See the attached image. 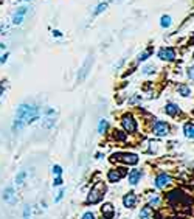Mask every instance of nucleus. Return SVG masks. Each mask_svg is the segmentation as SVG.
Listing matches in <instances>:
<instances>
[{
    "label": "nucleus",
    "instance_id": "obj_20",
    "mask_svg": "<svg viewBox=\"0 0 194 219\" xmlns=\"http://www.w3.org/2000/svg\"><path fill=\"white\" fill-rule=\"evenodd\" d=\"M107 128H109V123H107V120H100V123H98V132L100 134H104V132L107 131Z\"/></svg>",
    "mask_w": 194,
    "mask_h": 219
},
{
    "label": "nucleus",
    "instance_id": "obj_33",
    "mask_svg": "<svg viewBox=\"0 0 194 219\" xmlns=\"http://www.w3.org/2000/svg\"><path fill=\"white\" fill-rule=\"evenodd\" d=\"M3 92H5V87H3V84H0V96L3 95Z\"/></svg>",
    "mask_w": 194,
    "mask_h": 219
},
{
    "label": "nucleus",
    "instance_id": "obj_27",
    "mask_svg": "<svg viewBox=\"0 0 194 219\" xmlns=\"http://www.w3.org/2000/svg\"><path fill=\"white\" fill-rule=\"evenodd\" d=\"M106 6H107V3H100V5L96 6V9H95V13H93V14H100L101 11H104V9H106Z\"/></svg>",
    "mask_w": 194,
    "mask_h": 219
},
{
    "label": "nucleus",
    "instance_id": "obj_15",
    "mask_svg": "<svg viewBox=\"0 0 194 219\" xmlns=\"http://www.w3.org/2000/svg\"><path fill=\"white\" fill-rule=\"evenodd\" d=\"M165 112H166L169 117H176V115L180 112V107H179L177 104H174V103H168V104L165 106Z\"/></svg>",
    "mask_w": 194,
    "mask_h": 219
},
{
    "label": "nucleus",
    "instance_id": "obj_26",
    "mask_svg": "<svg viewBox=\"0 0 194 219\" xmlns=\"http://www.w3.org/2000/svg\"><path fill=\"white\" fill-rule=\"evenodd\" d=\"M64 183V180H62V177L61 176H58V177H54L53 179V186H61Z\"/></svg>",
    "mask_w": 194,
    "mask_h": 219
},
{
    "label": "nucleus",
    "instance_id": "obj_28",
    "mask_svg": "<svg viewBox=\"0 0 194 219\" xmlns=\"http://www.w3.org/2000/svg\"><path fill=\"white\" fill-rule=\"evenodd\" d=\"M81 219H95V213H92V211H85Z\"/></svg>",
    "mask_w": 194,
    "mask_h": 219
},
{
    "label": "nucleus",
    "instance_id": "obj_16",
    "mask_svg": "<svg viewBox=\"0 0 194 219\" xmlns=\"http://www.w3.org/2000/svg\"><path fill=\"white\" fill-rule=\"evenodd\" d=\"M25 13H27V8L25 6H22L14 16H13V23L14 25H20L22 23V20H23V16H25Z\"/></svg>",
    "mask_w": 194,
    "mask_h": 219
},
{
    "label": "nucleus",
    "instance_id": "obj_6",
    "mask_svg": "<svg viewBox=\"0 0 194 219\" xmlns=\"http://www.w3.org/2000/svg\"><path fill=\"white\" fill-rule=\"evenodd\" d=\"M171 176L166 174V173H160V174L155 176L154 179V186L155 188H158V190H163V188H166V186H169V183H171Z\"/></svg>",
    "mask_w": 194,
    "mask_h": 219
},
{
    "label": "nucleus",
    "instance_id": "obj_7",
    "mask_svg": "<svg viewBox=\"0 0 194 219\" xmlns=\"http://www.w3.org/2000/svg\"><path fill=\"white\" fill-rule=\"evenodd\" d=\"M123 177H124V171H123V168H112V170H109V171H107V182H110V183H116V182H120Z\"/></svg>",
    "mask_w": 194,
    "mask_h": 219
},
{
    "label": "nucleus",
    "instance_id": "obj_11",
    "mask_svg": "<svg viewBox=\"0 0 194 219\" xmlns=\"http://www.w3.org/2000/svg\"><path fill=\"white\" fill-rule=\"evenodd\" d=\"M138 219H155L154 208L149 207V205L141 207V210H140V213H138Z\"/></svg>",
    "mask_w": 194,
    "mask_h": 219
},
{
    "label": "nucleus",
    "instance_id": "obj_4",
    "mask_svg": "<svg viewBox=\"0 0 194 219\" xmlns=\"http://www.w3.org/2000/svg\"><path fill=\"white\" fill-rule=\"evenodd\" d=\"M152 134L157 135V137H166L169 134V125L166 121L157 120L154 125H152Z\"/></svg>",
    "mask_w": 194,
    "mask_h": 219
},
{
    "label": "nucleus",
    "instance_id": "obj_18",
    "mask_svg": "<svg viewBox=\"0 0 194 219\" xmlns=\"http://www.w3.org/2000/svg\"><path fill=\"white\" fill-rule=\"evenodd\" d=\"M177 92H179V95H182V96H190V95H191V87L186 86V84H180V86L177 87Z\"/></svg>",
    "mask_w": 194,
    "mask_h": 219
},
{
    "label": "nucleus",
    "instance_id": "obj_5",
    "mask_svg": "<svg viewBox=\"0 0 194 219\" xmlns=\"http://www.w3.org/2000/svg\"><path fill=\"white\" fill-rule=\"evenodd\" d=\"M121 125H123L124 131L127 132V134H134V132L137 131V121H135L134 117L129 115V114L123 115V118H121Z\"/></svg>",
    "mask_w": 194,
    "mask_h": 219
},
{
    "label": "nucleus",
    "instance_id": "obj_22",
    "mask_svg": "<svg viewBox=\"0 0 194 219\" xmlns=\"http://www.w3.org/2000/svg\"><path fill=\"white\" fill-rule=\"evenodd\" d=\"M51 173H53L54 177L61 176L62 174V166H61V165H53V166H51Z\"/></svg>",
    "mask_w": 194,
    "mask_h": 219
},
{
    "label": "nucleus",
    "instance_id": "obj_30",
    "mask_svg": "<svg viewBox=\"0 0 194 219\" xmlns=\"http://www.w3.org/2000/svg\"><path fill=\"white\" fill-rule=\"evenodd\" d=\"M186 75H188V78H190V79H194V65H193V67H190V69H188V72H186Z\"/></svg>",
    "mask_w": 194,
    "mask_h": 219
},
{
    "label": "nucleus",
    "instance_id": "obj_31",
    "mask_svg": "<svg viewBox=\"0 0 194 219\" xmlns=\"http://www.w3.org/2000/svg\"><path fill=\"white\" fill-rule=\"evenodd\" d=\"M53 36H54V38H61V31L54 30V31H53Z\"/></svg>",
    "mask_w": 194,
    "mask_h": 219
},
{
    "label": "nucleus",
    "instance_id": "obj_24",
    "mask_svg": "<svg viewBox=\"0 0 194 219\" xmlns=\"http://www.w3.org/2000/svg\"><path fill=\"white\" fill-rule=\"evenodd\" d=\"M155 72V65H146L145 69H143V73L145 75H152Z\"/></svg>",
    "mask_w": 194,
    "mask_h": 219
},
{
    "label": "nucleus",
    "instance_id": "obj_23",
    "mask_svg": "<svg viewBox=\"0 0 194 219\" xmlns=\"http://www.w3.org/2000/svg\"><path fill=\"white\" fill-rule=\"evenodd\" d=\"M30 218H31V207L25 205L23 207V219H30Z\"/></svg>",
    "mask_w": 194,
    "mask_h": 219
},
{
    "label": "nucleus",
    "instance_id": "obj_25",
    "mask_svg": "<svg viewBox=\"0 0 194 219\" xmlns=\"http://www.w3.org/2000/svg\"><path fill=\"white\" fill-rule=\"evenodd\" d=\"M149 54H151V51H143V53H140V54H138V62L146 61V59L149 58Z\"/></svg>",
    "mask_w": 194,
    "mask_h": 219
},
{
    "label": "nucleus",
    "instance_id": "obj_1",
    "mask_svg": "<svg viewBox=\"0 0 194 219\" xmlns=\"http://www.w3.org/2000/svg\"><path fill=\"white\" fill-rule=\"evenodd\" d=\"M39 115H40L39 109L33 104H20L17 107V110H16V120L23 123L25 126L39 120Z\"/></svg>",
    "mask_w": 194,
    "mask_h": 219
},
{
    "label": "nucleus",
    "instance_id": "obj_12",
    "mask_svg": "<svg viewBox=\"0 0 194 219\" xmlns=\"http://www.w3.org/2000/svg\"><path fill=\"white\" fill-rule=\"evenodd\" d=\"M101 213H103V216L106 219H114L115 216V208H114V205L112 204H104L103 207H101Z\"/></svg>",
    "mask_w": 194,
    "mask_h": 219
},
{
    "label": "nucleus",
    "instance_id": "obj_14",
    "mask_svg": "<svg viewBox=\"0 0 194 219\" xmlns=\"http://www.w3.org/2000/svg\"><path fill=\"white\" fill-rule=\"evenodd\" d=\"M14 197H16V193H14V186H6L3 190V199L5 202H14Z\"/></svg>",
    "mask_w": 194,
    "mask_h": 219
},
{
    "label": "nucleus",
    "instance_id": "obj_32",
    "mask_svg": "<svg viewBox=\"0 0 194 219\" xmlns=\"http://www.w3.org/2000/svg\"><path fill=\"white\" fill-rule=\"evenodd\" d=\"M6 59H8V54H3V56L0 58V62L3 64V62H6Z\"/></svg>",
    "mask_w": 194,
    "mask_h": 219
},
{
    "label": "nucleus",
    "instance_id": "obj_21",
    "mask_svg": "<svg viewBox=\"0 0 194 219\" xmlns=\"http://www.w3.org/2000/svg\"><path fill=\"white\" fill-rule=\"evenodd\" d=\"M160 25H161V28H169L171 27V17L169 16H161Z\"/></svg>",
    "mask_w": 194,
    "mask_h": 219
},
{
    "label": "nucleus",
    "instance_id": "obj_17",
    "mask_svg": "<svg viewBox=\"0 0 194 219\" xmlns=\"http://www.w3.org/2000/svg\"><path fill=\"white\" fill-rule=\"evenodd\" d=\"M183 134H185L186 138L194 140V123H185V126H183Z\"/></svg>",
    "mask_w": 194,
    "mask_h": 219
},
{
    "label": "nucleus",
    "instance_id": "obj_3",
    "mask_svg": "<svg viewBox=\"0 0 194 219\" xmlns=\"http://www.w3.org/2000/svg\"><path fill=\"white\" fill-rule=\"evenodd\" d=\"M114 162H121L124 165H137L138 163V155L137 154H132V152H118V154H114L112 155Z\"/></svg>",
    "mask_w": 194,
    "mask_h": 219
},
{
    "label": "nucleus",
    "instance_id": "obj_8",
    "mask_svg": "<svg viewBox=\"0 0 194 219\" xmlns=\"http://www.w3.org/2000/svg\"><path fill=\"white\" fill-rule=\"evenodd\" d=\"M141 177H143V171L134 168V170H130L129 174H127V182H129V185L135 186V185H138V182L141 180Z\"/></svg>",
    "mask_w": 194,
    "mask_h": 219
},
{
    "label": "nucleus",
    "instance_id": "obj_29",
    "mask_svg": "<svg viewBox=\"0 0 194 219\" xmlns=\"http://www.w3.org/2000/svg\"><path fill=\"white\" fill-rule=\"evenodd\" d=\"M64 194H65V191H64V190H61V191L58 193V196L54 197V202H56V204H58V202H61V199L64 197Z\"/></svg>",
    "mask_w": 194,
    "mask_h": 219
},
{
    "label": "nucleus",
    "instance_id": "obj_34",
    "mask_svg": "<svg viewBox=\"0 0 194 219\" xmlns=\"http://www.w3.org/2000/svg\"><path fill=\"white\" fill-rule=\"evenodd\" d=\"M5 47H6L5 44H0V48H5Z\"/></svg>",
    "mask_w": 194,
    "mask_h": 219
},
{
    "label": "nucleus",
    "instance_id": "obj_9",
    "mask_svg": "<svg viewBox=\"0 0 194 219\" xmlns=\"http://www.w3.org/2000/svg\"><path fill=\"white\" fill-rule=\"evenodd\" d=\"M158 58L161 59V61H168V62H171V61H174L176 59V53H174V50L172 48H161L160 51H158Z\"/></svg>",
    "mask_w": 194,
    "mask_h": 219
},
{
    "label": "nucleus",
    "instance_id": "obj_13",
    "mask_svg": "<svg viewBox=\"0 0 194 219\" xmlns=\"http://www.w3.org/2000/svg\"><path fill=\"white\" fill-rule=\"evenodd\" d=\"M148 205L149 207H152V208H158L160 207V204H161V199H160V196L157 194V193H149L148 194Z\"/></svg>",
    "mask_w": 194,
    "mask_h": 219
},
{
    "label": "nucleus",
    "instance_id": "obj_10",
    "mask_svg": "<svg viewBox=\"0 0 194 219\" xmlns=\"http://www.w3.org/2000/svg\"><path fill=\"white\" fill-rule=\"evenodd\" d=\"M135 204H137V194L134 191H129L123 196V205L126 208H132V207H135Z\"/></svg>",
    "mask_w": 194,
    "mask_h": 219
},
{
    "label": "nucleus",
    "instance_id": "obj_19",
    "mask_svg": "<svg viewBox=\"0 0 194 219\" xmlns=\"http://www.w3.org/2000/svg\"><path fill=\"white\" fill-rule=\"evenodd\" d=\"M27 174H28V173H27L25 170H20V171L17 173V176H16V183H17V185H22V183L25 182V179H27Z\"/></svg>",
    "mask_w": 194,
    "mask_h": 219
},
{
    "label": "nucleus",
    "instance_id": "obj_2",
    "mask_svg": "<svg viewBox=\"0 0 194 219\" xmlns=\"http://www.w3.org/2000/svg\"><path fill=\"white\" fill-rule=\"evenodd\" d=\"M104 194H106V183L103 180H98V182H95L92 185V188H90V191L87 194V201L85 202L87 204H98V202L103 201Z\"/></svg>",
    "mask_w": 194,
    "mask_h": 219
}]
</instances>
